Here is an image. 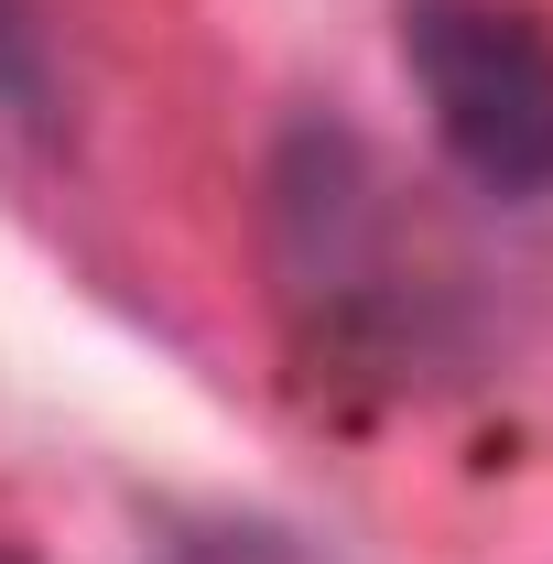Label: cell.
<instances>
[{
  "label": "cell",
  "mask_w": 553,
  "mask_h": 564,
  "mask_svg": "<svg viewBox=\"0 0 553 564\" xmlns=\"http://www.w3.org/2000/svg\"><path fill=\"white\" fill-rule=\"evenodd\" d=\"M402 66L478 196H553V22L521 0H402Z\"/></svg>",
  "instance_id": "obj_1"
},
{
  "label": "cell",
  "mask_w": 553,
  "mask_h": 564,
  "mask_svg": "<svg viewBox=\"0 0 553 564\" xmlns=\"http://www.w3.org/2000/svg\"><path fill=\"white\" fill-rule=\"evenodd\" d=\"M272 196H282V272L326 315V337H391V348H413L434 293H423V272L402 250H413L423 228L402 207V185L369 163V141L304 131L282 152Z\"/></svg>",
  "instance_id": "obj_2"
},
{
  "label": "cell",
  "mask_w": 553,
  "mask_h": 564,
  "mask_svg": "<svg viewBox=\"0 0 553 564\" xmlns=\"http://www.w3.org/2000/svg\"><path fill=\"white\" fill-rule=\"evenodd\" d=\"M0 109L11 120H44L55 109V55H44L33 0H0Z\"/></svg>",
  "instance_id": "obj_3"
},
{
  "label": "cell",
  "mask_w": 553,
  "mask_h": 564,
  "mask_svg": "<svg viewBox=\"0 0 553 564\" xmlns=\"http://www.w3.org/2000/svg\"><path fill=\"white\" fill-rule=\"evenodd\" d=\"M0 564H33V554H22V543H0Z\"/></svg>",
  "instance_id": "obj_4"
}]
</instances>
